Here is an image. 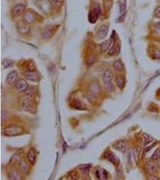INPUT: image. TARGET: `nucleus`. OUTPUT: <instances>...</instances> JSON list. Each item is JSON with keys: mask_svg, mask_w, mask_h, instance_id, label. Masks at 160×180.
Wrapping results in <instances>:
<instances>
[{"mask_svg": "<svg viewBox=\"0 0 160 180\" xmlns=\"http://www.w3.org/2000/svg\"><path fill=\"white\" fill-rule=\"evenodd\" d=\"M102 78L106 89L109 91H112L114 89V85L112 83V79L114 78V74H113L111 71L106 70L103 72Z\"/></svg>", "mask_w": 160, "mask_h": 180, "instance_id": "1", "label": "nucleus"}, {"mask_svg": "<svg viewBox=\"0 0 160 180\" xmlns=\"http://www.w3.org/2000/svg\"><path fill=\"white\" fill-rule=\"evenodd\" d=\"M24 132V129L21 126H12L7 127L4 129V133L8 136L20 135Z\"/></svg>", "mask_w": 160, "mask_h": 180, "instance_id": "2", "label": "nucleus"}, {"mask_svg": "<svg viewBox=\"0 0 160 180\" xmlns=\"http://www.w3.org/2000/svg\"><path fill=\"white\" fill-rule=\"evenodd\" d=\"M100 13V8L98 6H96L92 9V10L89 14V21L91 23H95L99 17Z\"/></svg>", "mask_w": 160, "mask_h": 180, "instance_id": "3", "label": "nucleus"}, {"mask_svg": "<svg viewBox=\"0 0 160 180\" xmlns=\"http://www.w3.org/2000/svg\"><path fill=\"white\" fill-rule=\"evenodd\" d=\"M23 108L27 111H33L34 109V101L33 99V96L30 94H28L27 97L24 101Z\"/></svg>", "mask_w": 160, "mask_h": 180, "instance_id": "4", "label": "nucleus"}, {"mask_svg": "<svg viewBox=\"0 0 160 180\" xmlns=\"http://www.w3.org/2000/svg\"><path fill=\"white\" fill-rule=\"evenodd\" d=\"M128 144L126 140H119L114 145V148L122 153H124L127 149Z\"/></svg>", "mask_w": 160, "mask_h": 180, "instance_id": "5", "label": "nucleus"}, {"mask_svg": "<svg viewBox=\"0 0 160 180\" xmlns=\"http://www.w3.org/2000/svg\"><path fill=\"white\" fill-rule=\"evenodd\" d=\"M15 87L18 92H22L25 91L28 88V85L25 80L20 79L16 82Z\"/></svg>", "mask_w": 160, "mask_h": 180, "instance_id": "6", "label": "nucleus"}, {"mask_svg": "<svg viewBox=\"0 0 160 180\" xmlns=\"http://www.w3.org/2000/svg\"><path fill=\"white\" fill-rule=\"evenodd\" d=\"M17 28L19 33L22 34H28L30 31V26L25 21H21L17 24Z\"/></svg>", "mask_w": 160, "mask_h": 180, "instance_id": "7", "label": "nucleus"}, {"mask_svg": "<svg viewBox=\"0 0 160 180\" xmlns=\"http://www.w3.org/2000/svg\"><path fill=\"white\" fill-rule=\"evenodd\" d=\"M23 19H24V21H25L28 24H30L34 22V21H35V15L33 11L28 10L24 13V16H23Z\"/></svg>", "mask_w": 160, "mask_h": 180, "instance_id": "8", "label": "nucleus"}, {"mask_svg": "<svg viewBox=\"0 0 160 180\" xmlns=\"http://www.w3.org/2000/svg\"><path fill=\"white\" fill-rule=\"evenodd\" d=\"M25 10V6L24 4H17L12 9V15L14 16H19L22 14Z\"/></svg>", "mask_w": 160, "mask_h": 180, "instance_id": "9", "label": "nucleus"}, {"mask_svg": "<svg viewBox=\"0 0 160 180\" xmlns=\"http://www.w3.org/2000/svg\"><path fill=\"white\" fill-rule=\"evenodd\" d=\"M24 76L28 81L32 82H37L39 81V74L35 71L25 72L24 73Z\"/></svg>", "mask_w": 160, "mask_h": 180, "instance_id": "10", "label": "nucleus"}, {"mask_svg": "<svg viewBox=\"0 0 160 180\" xmlns=\"http://www.w3.org/2000/svg\"><path fill=\"white\" fill-rule=\"evenodd\" d=\"M109 28L108 26L106 25H103L100 26V28L98 29L97 35L99 38V39H105L106 37L107 33H108Z\"/></svg>", "mask_w": 160, "mask_h": 180, "instance_id": "11", "label": "nucleus"}, {"mask_svg": "<svg viewBox=\"0 0 160 180\" xmlns=\"http://www.w3.org/2000/svg\"><path fill=\"white\" fill-rule=\"evenodd\" d=\"M36 158H37V154H36V151L34 148H31L29 151H28V154H27V158L28 160L29 161V162L32 165H34L36 161Z\"/></svg>", "mask_w": 160, "mask_h": 180, "instance_id": "12", "label": "nucleus"}, {"mask_svg": "<svg viewBox=\"0 0 160 180\" xmlns=\"http://www.w3.org/2000/svg\"><path fill=\"white\" fill-rule=\"evenodd\" d=\"M18 74L16 71H12L8 73L7 76L6 81L8 84H13L14 83L16 82L17 81Z\"/></svg>", "mask_w": 160, "mask_h": 180, "instance_id": "13", "label": "nucleus"}, {"mask_svg": "<svg viewBox=\"0 0 160 180\" xmlns=\"http://www.w3.org/2000/svg\"><path fill=\"white\" fill-rule=\"evenodd\" d=\"M121 49V46L120 44L118 42H115L112 46L110 48L109 51H108V55H115L119 54Z\"/></svg>", "mask_w": 160, "mask_h": 180, "instance_id": "14", "label": "nucleus"}, {"mask_svg": "<svg viewBox=\"0 0 160 180\" xmlns=\"http://www.w3.org/2000/svg\"><path fill=\"white\" fill-rule=\"evenodd\" d=\"M71 106L75 109L80 110H85L87 109L85 104L79 100H73L71 101Z\"/></svg>", "mask_w": 160, "mask_h": 180, "instance_id": "15", "label": "nucleus"}, {"mask_svg": "<svg viewBox=\"0 0 160 180\" xmlns=\"http://www.w3.org/2000/svg\"><path fill=\"white\" fill-rule=\"evenodd\" d=\"M145 169L149 174H154L156 171L157 166L152 161H148L145 165Z\"/></svg>", "mask_w": 160, "mask_h": 180, "instance_id": "16", "label": "nucleus"}, {"mask_svg": "<svg viewBox=\"0 0 160 180\" xmlns=\"http://www.w3.org/2000/svg\"><path fill=\"white\" fill-rule=\"evenodd\" d=\"M115 82H116V84L117 85V87L119 88L122 90L124 88L125 85V81L123 76H122L121 75L117 76L115 79Z\"/></svg>", "mask_w": 160, "mask_h": 180, "instance_id": "17", "label": "nucleus"}, {"mask_svg": "<svg viewBox=\"0 0 160 180\" xmlns=\"http://www.w3.org/2000/svg\"><path fill=\"white\" fill-rule=\"evenodd\" d=\"M96 176L100 179H106L107 178V173L105 169L100 168L97 170Z\"/></svg>", "mask_w": 160, "mask_h": 180, "instance_id": "18", "label": "nucleus"}, {"mask_svg": "<svg viewBox=\"0 0 160 180\" xmlns=\"http://www.w3.org/2000/svg\"><path fill=\"white\" fill-rule=\"evenodd\" d=\"M53 35V32L51 28H45L42 32V37L43 39H50Z\"/></svg>", "mask_w": 160, "mask_h": 180, "instance_id": "19", "label": "nucleus"}, {"mask_svg": "<svg viewBox=\"0 0 160 180\" xmlns=\"http://www.w3.org/2000/svg\"><path fill=\"white\" fill-rule=\"evenodd\" d=\"M112 41L111 40H107L105 42H103L101 44H100V48L101 50L103 52H106L109 48H110V46L112 44Z\"/></svg>", "mask_w": 160, "mask_h": 180, "instance_id": "20", "label": "nucleus"}, {"mask_svg": "<svg viewBox=\"0 0 160 180\" xmlns=\"http://www.w3.org/2000/svg\"><path fill=\"white\" fill-rule=\"evenodd\" d=\"M113 67H114V69L116 71H122L124 69V66L123 63H122L121 61L120 60H116L115 61L114 64H113Z\"/></svg>", "mask_w": 160, "mask_h": 180, "instance_id": "21", "label": "nucleus"}, {"mask_svg": "<svg viewBox=\"0 0 160 180\" xmlns=\"http://www.w3.org/2000/svg\"><path fill=\"white\" fill-rule=\"evenodd\" d=\"M118 4L119 7V11L121 13H123L126 9L127 1L126 0H119Z\"/></svg>", "mask_w": 160, "mask_h": 180, "instance_id": "22", "label": "nucleus"}, {"mask_svg": "<svg viewBox=\"0 0 160 180\" xmlns=\"http://www.w3.org/2000/svg\"><path fill=\"white\" fill-rule=\"evenodd\" d=\"M13 63L10 60L4 59L2 61V65L4 69H8L13 67Z\"/></svg>", "mask_w": 160, "mask_h": 180, "instance_id": "23", "label": "nucleus"}, {"mask_svg": "<svg viewBox=\"0 0 160 180\" xmlns=\"http://www.w3.org/2000/svg\"><path fill=\"white\" fill-rule=\"evenodd\" d=\"M133 156L136 160H138L139 158L140 153V148L138 147H134L133 149Z\"/></svg>", "mask_w": 160, "mask_h": 180, "instance_id": "24", "label": "nucleus"}, {"mask_svg": "<svg viewBox=\"0 0 160 180\" xmlns=\"http://www.w3.org/2000/svg\"><path fill=\"white\" fill-rule=\"evenodd\" d=\"M8 178L10 179H18L19 178V174L17 172H15V171H13L11 172L10 173H8Z\"/></svg>", "mask_w": 160, "mask_h": 180, "instance_id": "25", "label": "nucleus"}, {"mask_svg": "<svg viewBox=\"0 0 160 180\" xmlns=\"http://www.w3.org/2000/svg\"><path fill=\"white\" fill-rule=\"evenodd\" d=\"M152 158L154 160H157L160 158V148H157L152 155Z\"/></svg>", "mask_w": 160, "mask_h": 180, "instance_id": "26", "label": "nucleus"}, {"mask_svg": "<svg viewBox=\"0 0 160 180\" xmlns=\"http://www.w3.org/2000/svg\"><path fill=\"white\" fill-rule=\"evenodd\" d=\"M143 136H144V138L145 139V145H146L148 143L151 142L153 140V138L150 136L148 135V134H143Z\"/></svg>", "mask_w": 160, "mask_h": 180, "instance_id": "27", "label": "nucleus"}, {"mask_svg": "<svg viewBox=\"0 0 160 180\" xmlns=\"http://www.w3.org/2000/svg\"><path fill=\"white\" fill-rule=\"evenodd\" d=\"M8 117V113L6 111H3L1 112V121L3 122L6 121Z\"/></svg>", "mask_w": 160, "mask_h": 180, "instance_id": "28", "label": "nucleus"}, {"mask_svg": "<svg viewBox=\"0 0 160 180\" xmlns=\"http://www.w3.org/2000/svg\"><path fill=\"white\" fill-rule=\"evenodd\" d=\"M69 178H70L71 179H76L78 178V175L76 172H72L69 174Z\"/></svg>", "mask_w": 160, "mask_h": 180, "instance_id": "29", "label": "nucleus"}, {"mask_svg": "<svg viewBox=\"0 0 160 180\" xmlns=\"http://www.w3.org/2000/svg\"><path fill=\"white\" fill-rule=\"evenodd\" d=\"M126 15H127V12H125L124 13H122L121 16L119 17V19H118V21L119 22H122L125 19V17H126Z\"/></svg>", "mask_w": 160, "mask_h": 180, "instance_id": "30", "label": "nucleus"}, {"mask_svg": "<svg viewBox=\"0 0 160 180\" xmlns=\"http://www.w3.org/2000/svg\"><path fill=\"white\" fill-rule=\"evenodd\" d=\"M53 2L56 6H61L63 4L64 0H53Z\"/></svg>", "mask_w": 160, "mask_h": 180, "instance_id": "31", "label": "nucleus"}, {"mask_svg": "<svg viewBox=\"0 0 160 180\" xmlns=\"http://www.w3.org/2000/svg\"><path fill=\"white\" fill-rule=\"evenodd\" d=\"M155 15L157 17H160V6L158 7L155 11Z\"/></svg>", "mask_w": 160, "mask_h": 180, "instance_id": "32", "label": "nucleus"}, {"mask_svg": "<svg viewBox=\"0 0 160 180\" xmlns=\"http://www.w3.org/2000/svg\"><path fill=\"white\" fill-rule=\"evenodd\" d=\"M21 169L23 170V171H24V172H25V169H26L27 170L28 169V166H27V165H26V164L25 162L22 163H21Z\"/></svg>", "mask_w": 160, "mask_h": 180, "instance_id": "33", "label": "nucleus"}, {"mask_svg": "<svg viewBox=\"0 0 160 180\" xmlns=\"http://www.w3.org/2000/svg\"><path fill=\"white\" fill-rule=\"evenodd\" d=\"M155 57L158 59H160V50H157L155 52Z\"/></svg>", "mask_w": 160, "mask_h": 180, "instance_id": "34", "label": "nucleus"}, {"mask_svg": "<svg viewBox=\"0 0 160 180\" xmlns=\"http://www.w3.org/2000/svg\"><path fill=\"white\" fill-rule=\"evenodd\" d=\"M149 179H151V180H158V179H159V178H158L156 176H154V175H151L149 177Z\"/></svg>", "mask_w": 160, "mask_h": 180, "instance_id": "35", "label": "nucleus"}, {"mask_svg": "<svg viewBox=\"0 0 160 180\" xmlns=\"http://www.w3.org/2000/svg\"><path fill=\"white\" fill-rule=\"evenodd\" d=\"M155 27L157 28V29L160 30V22H158V23H157V24H156Z\"/></svg>", "mask_w": 160, "mask_h": 180, "instance_id": "36", "label": "nucleus"}, {"mask_svg": "<svg viewBox=\"0 0 160 180\" xmlns=\"http://www.w3.org/2000/svg\"><path fill=\"white\" fill-rule=\"evenodd\" d=\"M34 1L36 2H41L42 0H34Z\"/></svg>", "mask_w": 160, "mask_h": 180, "instance_id": "37", "label": "nucleus"}, {"mask_svg": "<svg viewBox=\"0 0 160 180\" xmlns=\"http://www.w3.org/2000/svg\"><path fill=\"white\" fill-rule=\"evenodd\" d=\"M158 167H159V169H160V160H159V162H158Z\"/></svg>", "mask_w": 160, "mask_h": 180, "instance_id": "38", "label": "nucleus"}, {"mask_svg": "<svg viewBox=\"0 0 160 180\" xmlns=\"http://www.w3.org/2000/svg\"><path fill=\"white\" fill-rule=\"evenodd\" d=\"M48 1H49L50 3H52V1H53V0H48Z\"/></svg>", "mask_w": 160, "mask_h": 180, "instance_id": "39", "label": "nucleus"}]
</instances>
